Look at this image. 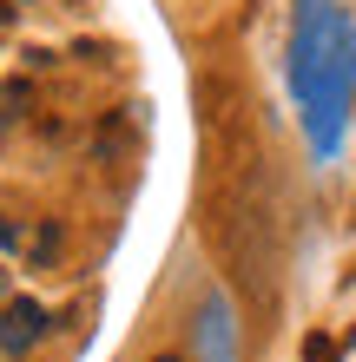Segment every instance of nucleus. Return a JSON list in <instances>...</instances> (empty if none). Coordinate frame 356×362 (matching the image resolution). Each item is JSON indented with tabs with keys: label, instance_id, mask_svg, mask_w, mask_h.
Segmentation results:
<instances>
[{
	"label": "nucleus",
	"instance_id": "f257e3e1",
	"mask_svg": "<svg viewBox=\"0 0 356 362\" xmlns=\"http://www.w3.org/2000/svg\"><path fill=\"white\" fill-rule=\"evenodd\" d=\"M290 93H297L304 132L317 158H337L350 93H356V27L337 0H297L290 20Z\"/></svg>",
	"mask_w": 356,
	"mask_h": 362
},
{
	"label": "nucleus",
	"instance_id": "f03ea898",
	"mask_svg": "<svg viewBox=\"0 0 356 362\" xmlns=\"http://www.w3.org/2000/svg\"><path fill=\"white\" fill-rule=\"evenodd\" d=\"M40 329H47V310H40L33 296H13V303H7V336H0V349H7V356H27V343H40Z\"/></svg>",
	"mask_w": 356,
	"mask_h": 362
},
{
	"label": "nucleus",
	"instance_id": "7ed1b4c3",
	"mask_svg": "<svg viewBox=\"0 0 356 362\" xmlns=\"http://www.w3.org/2000/svg\"><path fill=\"white\" fill-rule=\"evenodd\" d=\"M198 343H205V362H231V310H224V296H212V303H205Z\"/></svg>",
	"mask_w": 356,
	"mask_h": 362
},
{
	"label": "nucleus",
	"instance_id": "20e7f679",
	"mask_svg": "<svg viewBox=\"0 0 356 362\" xmlns=\"http://www.w3.org/2000/svg\"><path fill=\"white\" fill-rule=\"evenodd\" d=\"M304 356H310V362H337V343H330V336H310Z\"/></svg>",
	"mask_w": 356,
	"mask_h": 362
},
{
	"label": "nucleus",
	"instance_id": "39448f33",
	"mask_svg": "<svg viewBox=\"0 0 356 362\" xmlns=\"http://www.w3.org/2000/svg\"><path fill=\"white\" fill-rule=\"evenodd\" d=\"M53 250H59V224H47V230H40V244H33V257H40V264H47V257H53Z\"/></svg>",
	"mask_w": 356,
	"mask_h": 362
},
{
	"label": "nucleus",
	"instance_id": "423d86ee",
	"mask_svg": "<svg viewBox=\"0 0 356 362\" xmlns=\"http://www.w3.org/2000/svg\"><path fill=\"white\" fill-rule=\"evenodd\" d=\"M27 112V86H20V79H7V119H20Z\"/></svg>",
	"mask_w": 356,
	"mask_h": 362
},
{
	"label": "nucleus",
	"instance_id": "0eeeda50",
	"mask_svg": "<svg viewBox=\"0 0 356 362\" xmlns=\"http://www.w3.org/2000/svg\"><path fill=\"white\" fill-rule=\"evenodd\" d=\"M159 362H185V356H159Z\"/></svg>",
	"mask_w": 356,
	"mask_h": 362
}]
</instances>
